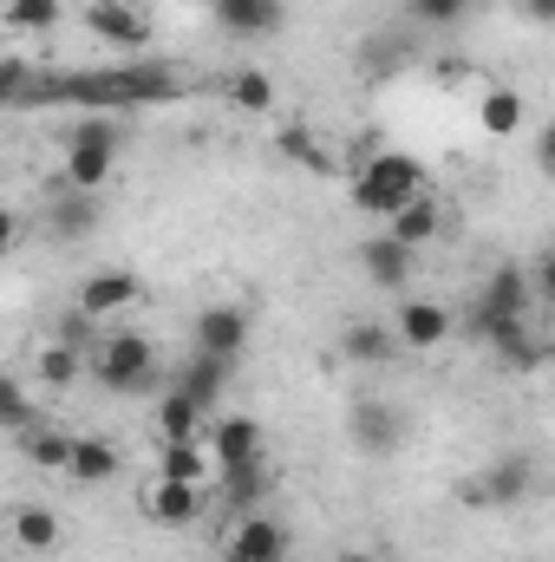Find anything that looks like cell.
<instances>
[{
	"label": "cell",
	"mask_w": 555,
	"mask_h": 562,
	"mask_svg": "<svg viewBox=\"0 0 555 562\" xmlns=\"http://www.w3.org/2000/svg\"><path fill=\"white\" fill-rule=\"evenodd\" d=\"M530 276L523 269H497L490 288H484V307H477V321H497V314H530Z\"/></svg>",
	"instance_id": "22"
},
{
	"label": "cell",
	"mask_w": 555,
	"mask_h": 562,
	"mask_svg": "<svg viewBox=\"0 0 555 562\" xmlns=\"http://www.w3.org/2000/svg\"><path fill=\"white\" fill-rule=\"evenodd\" d=\"M46 223H53V236H59V243L92 236V229H99V203H92V190H66V196L46 210Z\"/></svg>",
	"instance_id": "21"
},
{
	"label": "cell",
	"mask_w": 555,
	"mask_h": 562,
	"mask_svg": "<svg viewBox=\"0 0 555 562\" xmlns=\"http://www.w3.org/2000/svg\"><path fill=\"white\" fill-rule=\"evenodd\" d=\"M418 190H424V164L406 157V150H380V157H366L360 164V177H353V210L360 216H393V210H406Z\"/></svg>",
	"instance_id": "2"
},
{
	"label": "cell",
	"mask_w": 555,
	"mask_h": 562,
	"mask_svg": "<svg viewBox=\"0 0 555 562\" xmlns=\"http://www.w3.org/2000/svg\"><path fill=\"white\" fill-rule=\"evenodd\" d=\"M360 269L373 288H399V281H412V249H399L393 236H366L360 243Z\"/></svg>",
	"instance_id": "17"
},
{
	"label": "cell",
	"mask_w": 555,
	"mask_h": 562,
	"mask_svg": "<svg viewBox=\"0 0 555 562\" xmlns=\"http://www.w3.org/2000/svg\"><path fill=\"white\" fill-rule=\"evenodd\" d=\"M190 438H203V413H196L183 393H170V400L157 406V445H190Z\"/></svg>",
	"instance_id": "28"
},
{
	"label": "cell",
	"mask_w": 555,
	"mask_h": 562,
	"mask_svg": "<svg viewBox=\"0 0 555 562\" xmlns=\"http://www.w3.org/2000/svg\"><path fill=\"white\" fill-rule=\"evenodd\" d=\"M144 301V281L132 276V269H99V276L79 281V314L86 321H105V314H125V307H138Z\"/></svg>",
	"instance_id": "11"
},
{
	"label": "cell",
	"mask_w": 555,
	"mask_h": 562,
	"mask_svg": "<svg viewBox=\"0 0 555 562\" xmlns=\"http://www.w3.org/2000/svg\"><path fill=\"white\" fill-rule=\"evenodd\" d=\"M550 7L555 0H530V20H550Z\"/></svg>",
	"instance_id": "37"
},
{
	"label": "cell",
	"mask_w": 555,
	"mask_h": 562,
	"mask_svg": "<svg viewBox=\"0 0 555 562\" xmlns=\"http://www.w3.org/2000/svg\"><path fill=\"white\" fill-rule=\"evenodd\" d=\"M157 477L203 484V477H209V451H203V438H190V445H163V458H157Z\"/></svg>",
	"instance_id": "29"
},
{
	"label": "cell",
	"mask_w": 555,
	"mask_h": 562,
	"mask_svg": "<svg viewBox=\"0 0 555 562\" xmlns=\"http://www.w3.org/2000/svg\"><path fill=\"white\" fill-rule=\"evenodd\" d=\"M86 33L105 40V46H118V53H144L150 46V20L132 0H92L86 7Z\"/></svg>",
	"instance_id": "9"
},
{
	"label": "cell",
	"mask_w": 555,
	"mask_h": 562,
	"mask_svg": "<svg viewBox=\"0 0 555 562\" xmlns=\"http://www.w3.org/2000/svg\"><path fill=\"white\" fill-rule=\"evenodd\" d=\"M13 543H20V550H39V557L59 550V517H53L46 504H20V510H13Z\"/></svg>",
	"instance_id": "27"
},
{
	"label": "cell",
	"mask_w": 555,
	"mask_h": 562,
	"mask_svg": "<svg viewBox=\"0 0 555 562\" xmlns=\"http://www.w3.org/2000/svg\"><path fill=\"white\" fill-rule=\"evenodd\" d=\"M406 431H412V419H406L393 400H360V406L347 413V438H353L366 458H393V451L406 445Z\"/></svg>",
	"instance_id": "5"
},
{
	"label": "cell",
	"mask_w": 555,
	"mask_h": 562,
	"mask_svg": "<svg viewBox=\"0 0 555 562\" xmlns=\"http://www.w3.org/2000/svg\"><path fill=\"white\" fill-rule=\"evenodd\" d=\"M66 451H72V438L66 431H53V425H20V458L26 464H39V471H66Z\"/></svg>",
	"instance_id": "24"
},
{
	"label": "cell",
	"mask_w": 555,
	"mask_h": 562,
	"mask_svg": "<svg viewBox=\"0 0 555 562\" xmlns=\"http://www.w3.org/2000/svg\"><path fill=\"white\" fill-rule=\"evenodd\" d=\"M33 380H39V386H79V380H86V353L66 347V340H53V347H39Z\"/></svg>",
	"instance_id": "26"
},
{
	"label": "cell",
	"mask_w": 555,
	"mask_h": 562,
	"mask_svg": "<svg viewBox=\"0 0 555 562\" xmlns=\"http://www.w3.org/2000/svg\"><path fill=\"white\" fill-rule=\"evenodd\" d=\"M269 497V471H262V458H249V464H229L223 471V504L242 517V510H256Z\"/></svg>",
	"instance_id": "23"
},
{
	"label": "cell",
	"mask_w": 555,
	"mask_h": 562,
	"mask_svg": "<svg viewBox=\"0 0 555 562\" xmlns=\"http://www.w3.org/2000/svg\"><path fill=\"white\" fill-rule=\"evenodd\" d=\"M150 367H157L150 334H132V327L105 334V340L86 353V373H92L105 393H144V386H150Z\"/></svg>",
	"instance_id": "3"
},
{
	"label": "cell",
	"mask_w": 555,
	"mask_h": 562,
	"mask_svg": "<svg viewBox=\"0 0 555 562\" xmlns=\"http://www.w3.org/2000/svg\"><path fill=\"white\" fill-rule=\"evenodd\" d=\"M464 13H471V0H406L412 26H457Z\"/></svg>",
	"instance_id": "32"
},
{
	"label": "cell",
	"mask_w": 555,
	"mask_h": 562,
	"mask_svg": "<svg viewBox=\"0 0 555 562\" xmlns=\"http://www.w3.org/2000/svg\"><path fill=\"white\" fill-rule=\"evenodd\" d=\"M393 340H399V347H412V353H438V347L451 340V307H444V301H424V294L399 301Z\"/></svg>",
	"instance_id": "10"
},
{
	"label": "cell",
	"mask_w": 555,
	"mask_h": 562,
	"mask_svg": "<svg viewBox=\"0 0 555 562\" xmlns=\"http://www.w3.org/2000/svg\"><path fill=\"white\" fill-rule=\"evenodd\" d=\"M438 229H444V210H438V203H431L424 190H418L406 210H393V216H386V236H393L399 249H424V243H431Z\"/></svg>",
	"instance_id": "15"
},
{
	"label": "cell",
	"mask_w": 555,
	"mask_h": 562,
	"mask_svg": "<svg viewBox=\"0 0 555 562\" xmlns=\"http://www.w3.org/2000/svg\"><path fill=\"white\" fill-rule=\"evenodd\" d=\"M393 353H399V340H393L386 321H353V327L340 334V360H353V367H380V360H393Z\"/></svg>",
	"instance_id": "18"
},
{
	"label": "cell",
	"mask_w": 555,
	"mask_h": 562,
	"mask_svg": "<svg viewBox=\"0 0 555 562\" xmlns=\"http://www.w3.org/2000/svg\"><path fill=\"white\" fill-rule=\"evenodd\" d=\"M209 458L229 471V464H249V458H262V425L242 419V413H229V419H216L209 431Z\"/></svg>",
	"instance_id": "14"
},
{
	"label": "cell",
	"mask_w": 555,
	"mask_h": 562,
	"mask_svg": "<svg viewBox=\"0 0 555 562\" xmlns=\"http://www.w3.org/2000/svg\"><path fill=\"white\" fill-rule=\"evenodd\" d=\"M477 491H484V504H503V510H510V504H523V497L536 491V464H530V458H503V464L484 471Z\"/></svg>",
	"instance_id": "19"
},
{
	"label": "cell",
	"mask_w": 555,
	"mask_h": 562,
	"mask_svg": "<svg viewBox=\"0 0 555 562\" xmlns=\"http://www.w3.org/2000/svg\"><path fill=\"white\" fill-rule=\"evenodd\" d=\"M118 125L112 119H86L72 138H66V190H99L118 164Z\"/></svg>",
	"instance_id": "4"
},
{
	"label": "cell",
	"mask_w": 555,
	"mask_h": 562,
	"mask_svg": "<svg viewBox=\"0 0 555 562\" xmlns=\"http://www.w3.org/2000/svg\"><path fill=\"white\" fill-rule=\"evenodd\" d=\"M86 334H92V321H86L79 307H72V314H66V321L53 327V340H66V347H79V353H86Z\"/></svg>",
	"instance_id": "36"
},
{
	"label": "cell",
	"mask_w": 555,
	"mask_h": 562,
	"mask_svg": "<svg viewBox=\"0 0 555 562\" xmlns=\"http://www.w3.org/2000/svg\"><path fill=\"white\" fill-rule=\"evenodd\" d=\"M190 340H196V353L242 360V353H249V307H236V301H216V307H203V314L190 321Z\"/></svg>",
	"instance_id": "6"
},
{
	"label": "cell",
	"mask_w": 555,
	"mask_h": 562,
	"mask_svg": "<svg viewBox=\"0 0 555 562\" xmlns=\"http://www.w3.org/2000/svg\"><path fill=\"white\" fill-rule=\"evenodd\" d=\"M229 373H236V360H216V353H196L183 373H177V386L170 393H183L196 413H209L216 400H223V386H229Z\"/></svg>",
	"instance_id": "12"
},
{
	"label": "cell",
	"mask_w": 555,
	"mask_h": 562,
	"mask_svg": "<svg viewBox=\"0 0 555 562\" xmlns=\"http://www.w3.org/2000/svg\"><path fill=\"white\" fill-rule=\"evenodd\" d=\"M223 99H229L236 112H275V86H269V72H256V66H236V72L223 79Z\"/></svg>",
	"instance_id": "25"
},
{
	"label": "cell",
	"mask_w": 555,
	"mask_h": 562,
	"mask_svg": "<svg viewBox=\"0 0 555 562\" xmlns=\"http://www.w3.org/2000/svg\"><path fill=\"white\" fill-rule=\"evenodd\" d=\"M340 562H380V557H373V550H347Z\"/></svg>",
	"instance_id": "38"
},
{
	"label": "cell",
	"mask_w": 555,
	"mask_h": 562,
	"mask_svg": "<svg viewBox=\"0 0 555 562\" xmlns=\"http://www.w3.org/2000/svg\"><path fill=\"white\" fill-rule=\"evenodd\" d=\"M223 562H287V530L262 510H242L223 537Z\"/></svg>",
	"instance_id": "7"
},
{
	"label": "cell",
	"mask_w": 555,
	"mask_h": 562,
	"mask_svg": "<svg viewBox=\"0 0 555 562\" xmlns=\"http://www.w3.org/2000/svg\"><path fill=\"white\" fill-rule=\"evenodd\" d=\"M66 20V0H7V26L20 33H53Z\"/></svg>",
	"instance_id": "30"
},
{
	"label": "cell",
	"mask_w": 555,
	"mask_h": 562,
	"mask_svg": "<svg viewBox=\"0 0 555 562\" xmlns=\"http://www.w3.org/2000/svg\"><path fill=\"white\" fill-rule=\"evenodd\" d=\"M523 92H510V86H490L484 99H477V125L490 132V138H517L523 132Z\"/></svg>",
	"instance_id": "20"
},
{
	"label": "cell",
	"mask_w": 555,
	"mask_h": 562,
	"mask_svg": "<svg viewBox=\"0 0 555 562\" xmlns=\"http://www.w3.org/2000/svg\"><path fill=\"white\" fill-rule=\"evenodd\" d=\"M66 471H72L79 484H112V477L125 471V458H118V445H112V438H72Z\"/></svg>",
	"instance_id": "16"
},
{
	"label": "cell",
	"mask_w": 555,
	"mask_h": 562,
	"mask_svg": "<svg viewBox=\"0 0 555 562\" xmlns=\"http://www.w3.org/2000/svg\"><path fill=\"white\" fill-rule=\"evenodd\" d=\"M203 510H209V491H203V484L157 477V484L144 491V517H150V524H163V530H190Z\"/></svg>",
	"instance_id": "8"
},
{
	"label": "cell",
	"mask_w": 555,
	"mask_h": 562,
	"mask_svg": "<svg viewBox=\"0 0 555 562\" xmlns=\"http://www.w3.org/2000/svg\"><path fill=\"white\" fill-rule=\"evenodd\" d=\"M209 13H216V26H229L242 40H262V33H275L281 20H287L281 0H209Z\"/></svg>",
	"instance_id": "13"
},
{
	"label": "cell",
	"mask_w": 555,
	"mask_h": 562,
	"mask_svg": "<svg viewBox=\"0 0 555 562\" xmlns=\"http://www.w3.org/2000/svg\"><path fill=\"white\" fill-rule=\"evenodd\" d=\"M0 425H7V431L33 425V400H26V386H20L13 373H0Z\"/></svg>",
	"instance_id": "33"
},
{
	"label": "cell",
	"mask_w": 555,
	"mask_h": 562,
	"mask_svg": "<svg viewBox=\"0 0 555 562\" xmlns=\"http://www.w3.org/2000/svg\"><path fill=\"white\" fill-rule=\"evenodd\" d=\"M20 236H26V216H20V210H7V203H0V262H7V256H13V249H20Z\"/></svg>",
	"instance_id": "35"
},
{
	"label": "cell",
	"mask_w": 555,
	"mask_h": 562,
	"mask_svg": "<svg viewBox=\"0 0 555 562\" xmlns=\"http://www.w3.org/2000/svg\"><path fill=\"white\" fill-rule=\"evenodd\" d=\"M275 150H281V157H294L301 170H314V177L327 170V150H320V138H314L307 125H281V132H275Z\"/></svg>",
	"instance_id": "31"
},
{
	"label": "cell",
	"mask_w": 555,
	"mask_h": 562,
	"mask_svg": "<svg viewBox=\"0 0 555 562\" xmlns=\"http://www.w3.org/2000/svg\"><path fill=\"white\" fill-rule=\"evenodd\" d=\"M177 92H183L177 66H105V72H53V79H39V66H33L20 105H99V112H112V105H150V99H177Z\"/></svg>",
	"instance_id": "1"
},
{
	"label": "cell",
	"mask_w": 555,
	"mask_h": 562,
	"mask_svg": "<svg viewBox=\"0 0 555 562\" xmlns=\"http://www.w3.org/2000/svg\"><path fill=\"white\" fill-rule=\"evenodd\" d=\"M26 79H33V66H26V59H0V112H7V105H20Z\"/></svg>",
	"instance_id": "34"
}]
</instances>
